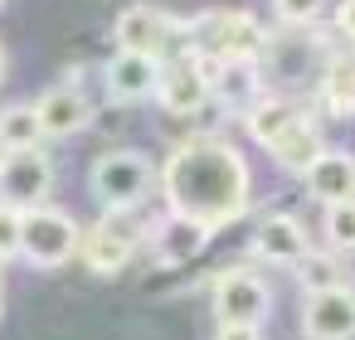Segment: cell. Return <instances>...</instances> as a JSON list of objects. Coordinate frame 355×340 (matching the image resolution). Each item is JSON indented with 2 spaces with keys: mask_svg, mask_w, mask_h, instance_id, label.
Returning <instances> with one entry per match:
<instances>
[{
  "mask_svg": "<svg viewBox=\"0 0 355 340\" xmlns=\"http://www.w3.org/2000/svg\"><path fill=\"white\" fill-rule=\"evenodd\" d=\"M151 185H156V165L146 161V151H107L88 170V190L107 209H137Z\"/></svg>",
  "mask_w": 355,
  "mask_h": 340,
  "instance_id": "3957f363",
  "label": "cell"
},
{
  "mask_svg": "<svg viewBox=\"0 0 355 340\" xmlns=\"http://www.w3.org/2000/svg\"><path fill=\"white\" fill-rule=\"evenodd\" d=\"M49 195H54V161L40 146L0 156V204L40 209V204H49Z\"/></svg>",
  "mask_w": 355,
  "mask_h": 340,
  "instance_id": "52a82bcc",
  "label": "cell"
},
{
  "mask_svg": "<svg viewBox=\"0 0 355 340\" xmlns=\"http://www.w3.org/2000/svg\"><path fill=\"white\" fill-rule=\"evenodd\" d=\"M78 243H83V229L73 224V214H64L54 204L25 209V224H20V258L25 262L64 267L69 258H78Z\"/></svg>",
  "mask_w": 355,
  "mask_h": 340,
  "instance_id": "277c9868",
  "label": "cell"
},
{
  "mask_svg": "<svg viewBox=\"0 0 355 340\" xmlns=\"http://www.w3.org/2000/svg\"><path fill=\"white\" fill-rule=\"evenodd\" d=\"M214 340H263V335H258V325H219Z\"/></svg>",
  "mask_w": 355,
  "mask_h": 340,
  "instance_id": "d4e9b609",
  "label": "cell"
},
{
  "mask_svg": "<svg viewBox=\"0 0 355 340\" xmlns=\"http://www.w3.org/2000/svg\"><path fill=\"white\" fill-rule=\"evenodd\" d=\"M0 78H6V49H0Z\"/></svg>",
  "mask_w": 355,
  "mask_h": 340,
  "instance_id": "4316f807",
  "label": "cell"
},
{
  "mask_svg": "<svg viewBox=\"0 0 355 340\" xmlns=\"http://www.w3.org/2000/svg\"><path fill=\"white\" fill-rule=\"evenodd\" d=\"M316 107L336 122L355 117V64H331L316 83Z\"/></svg>",
  "mask_w": 355,
  "mask_h": 340,
  "instance_id": "d6986e66",
  "label": "cell"
},
{
  "mask_svg": "<svg viewBox=\"0 0 355 340\" xmlns=\"http://www.w3.org/2000/svg\"><path fill=\"white\" fill-rule=\"evenodd\" d=\"M35 112H40V127H44V136H78L88 122H93V102H88V93H78V88H49L40 102H35Z\"/></svg>",
  "mask_w": 355,
  "mask_h": 340,
  "instance_id": "5bb4252c",
  "label": "cell"
},
{
  "mask_svg": "<svg viewBox=\"0 0 355 340\" xmlns=\"http://www.w3.org/2000/svg\"><path fill=\"white\" fill-rule=\"evenodd\" d=\"M326 238L336 253H355V199L326 204Z\"/></svg>",
  "mask_w": 355,
  "mask_h": 340,
  "instance_id": "44dd1931",
  "label": "cell"
},
{
  "mask_svg": "<svg viewBox=\"0 0 355 340\" xmlns=\"http://www.w3.org/2000/svg\"><path fill=\"white\" fill-rule=\"evenodd\" d=\"M336 25H340V35H345V39H355V0H345V6H340Z\"/></svg>",
  "mask_w": 355,
  "mask_h": 340,
  "instance_id": "484cf974",
  "label": "cell"
},
{
  "mask_svg": "<svg viewBox=\"0 0 355 340\" xmlns=\"http://www.w3.org/2000/svg\"><path fill=\"white\" fill-rule=\"evenodd\" d=\"M272 161L282 165V170H292V175H306L321 156H326V141H321V132H316V122L311 117H302V122H292L272 146Z\"/></svg>",
  "mask_w": 355,
  "mask_h": 340,
  "instance_id": "2e32d148",
  "label": "cell"
},
{
  "mask_svg": "<svg viewBox=\"0 0 355 340\" xmlns=\"http://www.w3.org/2000/svg\"><path fill=\"white\" fill-rule=\"evenodd\" d=\"M20 224H25V209L0 204V267L10 258H20Z\"/></svg>",
  "mask_w": 355,
  "mask_h": 340,
  "instance_id": "603a6c76",
  "label": "cell"
},
{
  "mask_svg": "<svg viewBox=\"0 0 355 340\" xmlns=\"http://www.w3.org/2000/svg\"><path fill=\"white\" fill-rule=\"evenodd\" d=\"M306 253H311V238H306V229H302L292 214H268V219H258V229H253V258L277 262V267H297Z\"/></svg>",
  "mask_w": 355,
  "mask_h": 340,
  "instance_id": "7c38bea8",
  "label": "cell"
},
{
  "mask_svg": "<svg viewBox=\"0 0 355 340\" xmlns=\"http://www.w3.org/2000/svg\"><path fill=\"white\" fill-rule=\"evenodd\" d=\"M205 73H209V93L219 102L243 107V112L258 102V73H253V64H209L205 59Z\"/></svg>",
  "mask_w": 355,
  "mask_h": 340,
  "instance_id": "ac0fdd59",
  "label": "cell"
},
{
  "mask_svg": "<svg viewBox=\"0 0 355 340\" xmlns=\"http://www.w3.org/2000/svg\"><path fill=\"white\" fill-rule=\"evenodd\" d=\"M209 233L200 219H185V214H166L156 224V267H190L205 248H209Z\"/></svg>",
  "mask_w": 355,
  "mask_h": 340,
  "instance_id": "4fadbf2b",
  "label": "cell"
},
{
  "mask_svg": "<svg viewBox=\"0 0 355 340\" xmlns=\"http://www.w3.org/2000/svg\"><path fill=\"white\" fill-rule=\"evenodd\" d=\"M185 35H190V54L209 59V64H253L268 49L263 25L243 10H209V15L190 20Z\"/></svg>",
  "mask_w": 355,
  "mask_h": 340,
  "instance_id": "7a4b0ae2",
  "label": "cell"
},
{
  "mask_svg": "<svg viewBox=\"0 0 355 340\" xmlns=\"http://www.w3.org/2000/svg\"><path fill=\"white\" fill-rule=\"evenodd\" d=\"M161 73H166V64L156 59V54H141V49H117L112 59H107V93L117 98V102H141V98H156V88H161Z\"/></svg>",
  "mask_w": 355,
  "mask_h": 340,
  "instance_id": "8fae6325",
  "label": "cell"
},
{
  "mask_svg": "<svg viewBox=\"0 0 355 340\" xmlns=\"http://www.w3.org/2000/svg\"><path fill=\"white\" fill-rule=\"evenodd\" d=\"M272 10H277V20L282 25H311V20H321V10H326V0H272Z\"/></svg>",
  "mask_w": 355,
  "mask_h": 340,
  "instance_id": "cb8c5ba5",
  "label": "cell"
},
{
  "mask_svg": "<svg viewBox=\"0 0 355 340\" xmlns=\"http://www.w3.org/2000/svg\"><path fill=\"white\" fill-rule=\"evenodd\" d=\"M137 243H141V224L127 219V209H107V214L83 233L78 253H83V267H88V272L112 277V272H122V267L132 262Z\"/></svg>",
  "mask_w": 355,
  "mask_h": 340,
  "instance_id": "8992f818",
  "label": "cell"
},
{
  "mask_svg": "<svg viewBox=\"0 0 355 340\" xmlns=\"http://www.w3.org/2000/svg\"><path fill=\"white\" fill-rule=\"evenodd\" d=\"M297 277H302V287H306V292L340 287V267H336V258H326V253H306V258L297 262Z\"/></svg>",
  "mask_w": 355,
  "mask_h": 340,
  "instance_id": "7402d4cb",
  "label": "cell"
},
{
  "mask_svg": "<svg viewBox=\"0 0 355 340\" xmlns=\"http://www.w3.org/2000/svg\"><path fill=\"white\" fill-rule=\"evenodd\" d=\"M302 335H306V340H355V292H350V287L306 292Z\"/></svg>",
  "mask_w": 355,
  "mask_h": 340,
  "instance_id": "9c48e42d",
  "label": "cell"
},
{
  "mask_svg": "<svg viewBox=\"0 0 355 340\" xmlns=\"http://www.w3.org/2000/svg\"><path fill=\"white\" fill-rule=\"evenodd\" d=\"M214 311L219 325H263L272 316V287L248 267H224L214 277Z\"/></svg>",
  "mask_w": 355,
  "mask_h": 340,
  "instance_id": "ba28073f",
  "label": "cell"
},
{
  "mask_svg": "<svg viewBox=\"0 0 355 340\" xmlns=\"http://www.w3.org/2000/svg\"><path fill=\"white\" fill-rule=\"evenodd\" d=\"M40 136H44V127H40L35 102L0 107V156H6V151H25V146H40Z\"/></svg>",
  "mask_w": 355,
  "mask_h": 340,
  "instance_id": "ffe728a7",
  "label": "cell"
},
{
  "mask_svg": "<svg viewBox=\"0 0 355 340\" xmlns=\"http://www.w3.org/2000/svg\"><path fill=\"white\" fill-rule=\"evenodd\" d=\"M161 195L171 214L200 219L205 229H224L248 209V165L229 141L195 136L166 156Z\"/></svg>",
  "mask_w": 355,
  "mask_h": 340,
  "instance_id": "6da1fadb",
  "label": "cell"
},
{
  "mask_svg": "<svg viewBox=\"0 0 355 340\" xmlns=\"http://www.w3.org/2000/svg\"><path fill=\"white\" fill-rule=\"evenodd\" d=\"M156 98H161V107H166L171 117H195L205 102H214V93H209V73H205V59L180 54L175 64H166Z\"/></svg>",
  "mask_w": 355,
  "mask_h": 340,
  "instance_id": "30bf717a",
  "label": "cell"
},
{
  "mask_svg": "<svg viewBox=\"0 0 355 340\" xmlns=\"http://www.w3.org/2000/svg\"><path fill=\"white\" fill-rule=\"evenodd\" d=\"M306 112L292 102V98H277V93H268V98H258L248 112H243V127H248V136L258 141V146H272L292 122H302Z\"/></svg>",
  "mask_w": 355,
  "mask_h": 340,
  "instance_id": "e0dca14e",
  "label": "cell"
},
{
  "mask_svg": "<svg viewBox=\"0 0 355 340\" xmlns=\"http://www.w3.org/2000/svg\"><path fill=\"white\" fill-rule=\"evenodd\" d=\"M112 35H117V49H141V54H156V59H166V54H175V49L190 54L185 25H180L175 15L146 6V0H137V6H127V10L117 15Z\"/></svg>",
  "mask_w": 355,
  "mask_h": 340,
  "instance_id": "5b68a950",
  "label": "cell"
},
{
  "mask_svg": "<svg viewBox=\"0 0 355 340\" xmlns=\"http://www.w3.org/2000/svg\"><path fill=\"white\" fill-rule=\"evenodd\" d=\"M306 195L321 199V204L355 199V156H350V151H326V156L306 170Z\"/></svg>",
  "mask_w": 355,
  "mask_h": 340,
  "instance_id": "9a60e30c",
  "label": "cell"
}]
</instances>
